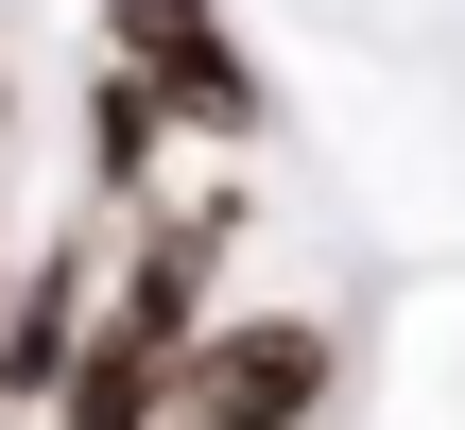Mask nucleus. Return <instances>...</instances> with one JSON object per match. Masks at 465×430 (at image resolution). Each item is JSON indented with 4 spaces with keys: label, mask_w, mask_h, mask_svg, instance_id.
I'll use <instances>...</instances> for the list:
<instances>
[{
    "label": "nucleus",
    "mask_w": 465,
    "mask_h": 430,
    "mask_svg": "<svg viewBox=\"0 0 465 430\" xmlns=\"http://www.w3.org/2000/svg\"><path fill=\"white\" fill-rule=\"evenodd\" d=\"M155 86H173V138H207V155H259V138H276V69L242 52V17H224L190 69H155Z\"/></svg>",
    "instance_id": "obj_5"
},
{
    "label": "nucleus",
    "mask_w": 465,
    "mask_h": 430,
    "mask_svg": "<svg viewBox=\"0 0 465 430\" xmlns=\"http://www.w3.org/2000/svg\"><path fill=\"white\" fill-rule=\"evenodd\" d=\"M104 207H69L52 241H17L0 259V414H52V379H69V345H86V310H104V241H86Z\"/></svg>",
    "instance_id": "obj_2"
},
{
    "label": "nucleus",
    "mask_w": 465,
    "mask_h": 430,
    "mask_svg": "<svg viewBox=\"0 0 465 430\" xmlns=\"http://www.w3.org/2000/svg\"><path fill=\"white\" fill-rule=\"evenodd\" d=\"M224 34V0H86V52H121V69H190Z\"/></svg>",
    "instance_id": "obj_6"
},
{
    "label": "nucleus",
    "mask_w": 465,
    "mask_h": 430,
    "mask_svg": "<svg viewBox=\"0 0 465 430\" xmlns=\"http://www.w3.org/2000/svg\"><path fill=\"white\" fill-rule=\"evenodd\" d=\"M345 396V327L328 310H207L190 345H173V430H328Z\"/></svg>",
    "instance_id": "obj_1"
},
{
    "label": "nucleus",
    "mask_w": 465,
    "mask_h": 430,
    "mask_svg": "<svg viewBox=\"0 0 465 430\" xmlns=\"http://www.w3.org/2000/svg\"><path fill=\"white\" fill-rule=\"evenodd\" d=\"M173 155H190V138H173V86H155V69H121V52H86V86H69V190L121 224V207H155V190H173Z\"/></svg>",
    "instance_id": "obj_3"
},
{
    "label": "nucleus",
    "mask_w": 465,
    "mask_h": 430,
    "mask_svg": "<svg viewBox=\"0 0 465 430\" xmlns=\"http://www.w3.org/2000/svg\"><path fill=\"white\" fill-rule=\"evenodd\" d=\"M35 430H173V345H138V327L86 310V345H69V379H52Z\"/></svg>",
    "instance_id": "obj_4"
}]
</instances>
